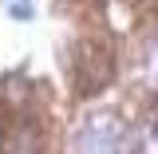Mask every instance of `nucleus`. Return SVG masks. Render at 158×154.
<instances>
[{
	"label": "nucleus",
	"instance_id": "f257e3e1",
	"mask_svg": "<svg viewBox=\"0 0 158 154\" xmlns=\"http://www.w3.org/2000/svg\"><path fill=\"white\" fill-rule=\"evenodd\" d=\"M75 154H123V135L111 115H87L75 135Z\"/></svg>",
	"mask_w": 158,
	"mask_h": 154
},
{
	"label": "nucleus",
	"instance_id": "f03ea898",
	"mask_svg": "<svg viewBox=\"0 0 158 154\" xmlns=\"http://www.w3.org/2000/svg\"><path fill=\"white\" fill-rule=\"evenodd\" d=\"M8 154H44V138H40L36 123H24V127L16 131V138H12Z\"/></svg>",
	"mask_w": 158,
	"mask_h": 154
}]
</instances>
